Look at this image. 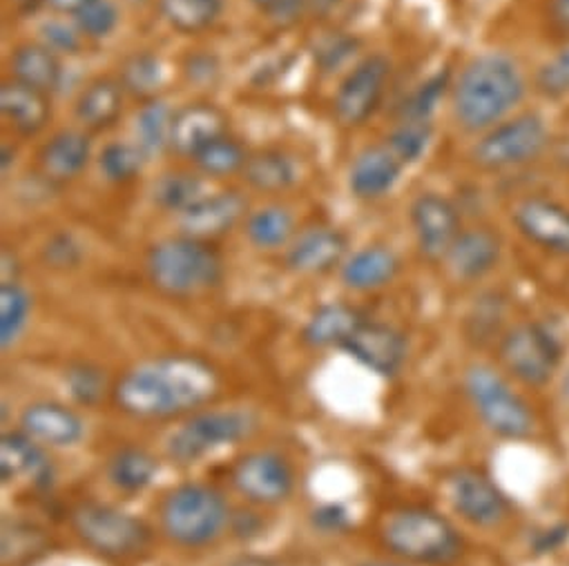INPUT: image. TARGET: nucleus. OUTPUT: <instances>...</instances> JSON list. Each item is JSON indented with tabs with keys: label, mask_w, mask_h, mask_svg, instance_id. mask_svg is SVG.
<instances>
[{
	"label": "nucleus",
	"mask_w": 569,
	"mask_h": 566,
	"mask_svg": "<svg viewBox=\"0 0 569 566\" xmlns=\"http://www.w3.org/2000/svg\"><path fill=\"white\" fill-rule=\"evenodd\" d=\"M219 386V373L208 362L170 355L126 373L114 388V404L139 420H166L203 406Z\"/></svg>",
	"instance_id": "obj_1"
},
{
	"label": "nucleus",
	"mask_w": 569,
	"mask_h": 566,
	"mask_svg": "<svg viewBox=\"0 0 569 566\" xmlns=\"http://www.w3.org/2000/svg\"><path fill=\"white\" fill-rule=\"evenodd\" d=\"M525 97L518 65L502 54L473 59L453 88V114L467 132L489 130L500 123Z\"/></svg>",
	"instance_id": "obj_2"
},
{
	"label": "nucleus",
	"mask_w": 569,
	"mask_h": 566,
	"mask_svg": "<svg viewBox=\"0 0 569 566\" xmlns=\"http://www.w3.org/2000/svg\"><path fill=\"white\" fill-rule=\"evenodd\" d=\"M148 276L163 295L194 297L217 286L223 263L208 241L183 234L166 239L148 252Z\"/></svg>",
	"instance_id": "obj_3"
},
{
	"label": "nucleus",
	"mask_w": 569,
	"mask_h": 566,
	"mask_svg": "<svg viewBox=\"0 0 569 566\" xmlns=\"http://www.w3.org/2000/svg\"><path fill=\"white\" fill-rule=\"evenodd\" d=\"M385 544L391 553L429 566H449L462 553L456 526L440 513L422 506L393 513L385 526Z\"/></svg>",
	"instance_id": "obj_4"
},
{
	"label": "nucleus",
	"mask_w": 569,
	"mask_h": 566,
	"mask_svg": "<svg viewBox=\"0 0 569 566\" xmlns=\"http://www.w3.org/2000/svg\"><path fill=\"white\" fill-rule=\"evenodd\" d=\"M228 517L223 495L206 484H183L161 506L163 530L181 546L210 544L219 537Z\"/></svg>",
	"instance_id": "obj_5"
},
{
	"label": "nucleus",
	"mask_w": 569,
	"mask_h": 566,
	"mask_svg": "<svg viewBox=\"0 0 569 566\" xmlns=\"http://www.w3.org/2000/svg\"><path fill=\"white\" fill-rule=\"evenodd\" d=\"M467 395L487 428L500 437L522 439L533 431L531 408L496 371L473 366L467 373Z\"/></svg>",
	"instance_id": "obj_6"
},
{
	"label": "nucleus",
	"mask_w": 569,
	"mask_h": 566,
	"mask_svg": "<svg viewBox=\"0 0 569 566\" xmlns=\"http://www.w3.org/2000/svg\"><path fill=\"white\" fill-rule=\"evenodd\" d=\"M72 526L90 548L108 557H130L150 544V528L141 519L101 502L79 504Z\"/></svg>",
	"instance_id": "obj_7"
},
{
	"label": "nucleus",
	"mask_w": 569,
	"mask_h": 566,
	"mask_svg": "<svg viewBox=\"0 0 569 566\" xmlns=\"http://www.w3.org/2000/svg\"><path fill=\"white\" fill-rule=\"evenodd\" d=\"M257 428L250 411H206L188 420L168 442V455L177 464H192L208 453L246 439Z\"/></svg>",
	"instance_id": "obj_8"
},
{
	"label": "nucleus",
	"mask_w": 569,
	"mask_h": 566,
	"mask_svg": "<svg viewBox=\"0 0 569 566\" xmlns=\"http://www.w3.org/2000/svg\"><path fill=\"white\" fill-rule=\"evenodd\" d=\"M549 141L545 121L538 114H520L493 125L473 148V159L485 170H507L536 161Z\"/></svg>",
	"instance_id": "obj_9"
},
{
	"label": "nucleus",
	"mask_w": 569,
	"mask_h": 566,
	"mask_svg": "<svg viewBox=\"0 0 569 566\" xmlns=\"http://www.w3.org/2000/svg\"><path fill=\"white\" fill-rule=\"evenodd\" d=\"M500 360L518 382L542 386L560 364V346L542 326L520 324L502 337Z\"/></svg>",
	"instance_id": "obj_10"
},
{
	"label": "nucleus",
	"mask_w": 569,
	"mask_h": 566,
	"mask_svg": "<svg viewBox=\"0 0 569 566\" xmlns=\"http://www.w3.org/2000/svg\"><path fill=\"white\" fill-rule=\"evenodd\" d=\"M391 63L382 54H371L360 61L342 81L336 94V117L342 125L356 128L376 114L382 103Z\"/></svg>",
	"instance_id": "obj_11"
},
{
	"label": "nucleus",
	"mask_w": 569,
	"mask_h": 566,
	"mask_svg": "<svg viewBox=\"0 0 569 566\" xmlns=\"http://www.w3.org/2000/svg\"><path fill=\"white\" fill-rule=\"evenodd\" d=\"M232 484L250 502L277 504L291 495L293 471L274 453H250L234 464Z\"/></svg>",
	"instance_id": "obj_12"
},
{
	"label": "nucleus",
	"mask_w": 569,
	"mask_h": 566,
	"mask_svg": "<svg viewBox=\"0 0 569 566\" xmlns=\"http://www.w3.org/2000/svg\"><path fill=\"white\" fill-rule=\"evenodd\" d=\"M449 497L460 517L473 526H496L509 511L498 486L476 468H460L451 475Z\"/></svg>",
	"instance_id": "obj_13"
},
{
	"label": "nucleus",
	"mask_w": 569,
	"mask_h": 566,
	"mask_svg": "<svg viewBox=\"0 0 569 566\" xmlns=\"http://www.w3.org/2000/svg\"><path fill=\"white\" fill-rule=\"evenodd\" d=\"M411 223L420 252L431 259H447L451 245L460 236V216L451 201L440 194H420L411 205Z\"/></svg>",
	"instance_id": "obj_14"
},
{
	"label": "nucleus",
	"mask_w": 569,
	"mask_h": 566,
	"mask_svg": "<svg viewBox=\"0 0 569 566\" xmlns=\"http://www.w3.org/2000/svg\"><path fill=\"white\" fill-rule=\"evenodd\" d=\"M513 223L533 245L569 256V210L545 196H529L513 210Z\"/></svg>",
	"instance_id": "obj_15"
},
{
	"label": "nucleus",
	"mask_w": 569,
	"mask_h": 566,
	"mask_svg": "<svg viewBox=\"0 0 569 566\" xmlns=\"http://www.w3.org/2000/svg\"><path fill=\"white\" fill-rule=\"evenodd\" d=\"M342 351L382 377H393L407 360V342L402 333L373 322H365L342 344Z\"/></svg>",
	"instance_id": "obj_16"
},
{
	"label": "nucleus",
	"mask_w": 569,
	"mask_h": 566,
	"mask_svg": "<svg viewBox=\"0 0 569 566\" xmlns=\"http://www.w3.org/2000/svg\"><path fill=\"white\" fill-rule=\"evenodd\" d=\"M246 212V201L237 192L206 194L199 203L181 212V228L192 239H214L230 232Z\"/></svg>",
	"instance_id": "obj_17"
},
{
	"label": "nucleus",
	"mask_w": 569,
	"mask_h": 566,
	"mask_svg": "<svg viewBox=\"0 0 569 566\" xmlns=\"http://www.w3.org/2000/svg\"><path fill=\"white\" fill-rule=\"evenodd\" d=\"M402 168L405 165L398 161L387 143L365 148L351 165L349 188L362 201L380 199L393 190L402 174Z\"/></svg>",
	"instance_id": "obj_18"
},
{
	"label": "nucleus",
	"mask_w": 569,
	"mask_h": 566,
	"mask_svg": "<svg viewBox=\"0 0 569 566\" xmlns=\"http://www.w3.org/2000/svg\"><path fill=\"white\" fill-rule=\"evenodd\" d=\"M23 433L50 446H74L81 442L86 426L81 417L54 402H39L26 408L21 417Z\"/></svg>",
	"instance_id": "obj_19"
},
{
	"label": "nucleus",
	"mask_w": 569,
	"mask_h": 566,
	"mask_svg": "<svg viewBox=\"0 0 569 566\" xmlns=\"http://www.w3.org/2000/svg\"><path fill=\"white\" fill-rule=\"evenodd\" d=\"M347 252V236L333 228L305 232L289 250V265L300 274H325L333 270Z\"/></svg>",
	"instance_id": "obj_20"
},
{
	"label": "nucleus",
	"mask_w": 569,
	"mask_h": 566,
	"mask_svg": "<svg viewBox=\"0 0 569 566\" xmlns=\"http://www.w3.org/2000/svg\"><path fill=\"white\" fill-rule=\"evenodd\" d=\"M226 134L223 114L208 103H194L174 114L172 128V150L181 156L192 159L210 141Z\"/></svg>",
	"instance_id": "obj_21"
},
{
	"label": "nucleus",
	"mask_w": 569,
	"mask_h": 566,
	"mask_svg": "<svg viewBox=\"0 0 569 566\" xmlns=\"http://www.w3.org/2000/svg\"><path fill=\"white\" fill-rule=\"evenodd\" d=\"M500 259V239L485 228L460 232L451 245L447 261L458 279L473 281L493 270Z\"/></svg>",
	"instance_id": "obj_22"
},
{
	"label": "nucleus",
	"mask_w": 569,
	"mask_h": 566,
	"mask_svg": "<svg viewBox=\"0 0 569 566\" xmlns=\"http://www.w3.org/2000/svg\"><path fill=\"white\" fill-rule=\"evenodd\" d=\"M0 112H3L17 132L32 137L48 125L52 105L46 92H39L14 79L0 88Z\"/></svg>",
	"instance_id": "obj_23"
},
{
	"label": "nucleus",
	"mask_w": 569,
	"mask_h": 566,
	"mask_svg": "<svg viewBox=\"0 0 569 566\" xmlns=\"http://www.w3.org/2000/svg\"><path fill=\"white\" fill-rule=\"evenodd\" d=\"M92 156L90 137L77 130H63L50 139L41 152V165L48 179L70 181L79 176Z\"/></svg>",
	"instance_id": "obj_24"
},
{
	"label": "nucleus",
	"mask_w": 569,
	"mask_h": 566,
	"mask_svg": "<svg viewBox=\"0 0 569 566\" xmlns=\"http://www.w3.org/2000/svg\"><path fill=\"white\" fill-rule=\"evenodd\" d=\"M400 270V261L393 250L385 245H371L356 252L342 267V279L353 291H373L389 283Z\"/></svg>",
	"instance_id": "obj_25"
},
{
	"label": "nucleus",
	"mask_w": 569,
	"mask_h": 566,
	"mask_svg": "<svg viewBox=\"0 0 569 566\" xmlns=\"http://www.w3.org/2000/svg\"><path fill=\"white\" fill-rule=\"evenodd\" d=\"M0 471L6 482L26 475L43 484L52 475L50 462L28 433H8L0 439Z\"/></svg>",
	"instance_id": "obj_26"
},
{
	"label": "nucleus",
	"mask_w": 569,
	"mask_h": 566,
	"mask_svg": "<svg viewBox=\"0 0 569 566\" xmlns=\"http://www.w3.org/2000/svg\"><path fill=\"white\" fill-rule=\"evenodd\" d=\"M360 311L347 304H327L313 313L305 329V342L311 346H340L365 324Z\"/></svg>",
	"instance_id": "obj_27"
},
{
	"label": "nucleus",
	"mask_w": 569,
	"mask_h": 566,
	"mask_svg": "<svg viewBox=\"0 0 569 566\" xmlns=\"http://www.w3.org/2000/svg\"><path fill=\"white\" fill-rule=\"evenodd\" d=\"M12 72L17 81L46 94L59 90L63 79V70L57 52H52L48 46H37V43L21 46L14 52Z\"/></svg>",
	"instance_id": "obj_28"
},
{
	"label": "nucleus",
	"mask_w": 569,
	"mask_h": 566,
	"mask_svg": "<svg viewBox=\"0 0 569 566\" xmlns=\"http://www.w3.org/2000/svg\"><path fill=\"white\" fill-rule=\"evenodd\" d=\"M123 85L112 79L90 83L77 101V119L90 130H106L121 117Z\"/></svg>",
	"instance_id": "obj_29"
},
{
	"label": "nucleus",
	"mask_w": 569,
	"mask_h": 566,
	"mask_svg": "<svg viewBox=\"0 0 569 566\" xmlns=\"http://www.w3.org/2000/svg\"><path fill=\"white\" fill-rule=\"evenodd\" d=\"M241 174L259 192H281L298 181L296 161L279 150H263L248 156Z\"/></svg>",
	"instance_id": "obj_30"
},
{
	"label": "nucleus",
	"mask_w": 569,
	"mask_h": 566,
	"mask_svg": "<svg viewBox=\"0 0 569 566\" xmlns=\"http://www.w3.org/2000/svg\"><path fill=\"white\" fill-rule=\"evenodd\" d=\"M159 10L177 32L197 34L219 19L223 0H159Z\"/></svg>",
	"instance_id": "obj_31"
},
{
	"label": "nucleus",
	"mask_w": 569,
	"mask_h": 566,
	"mask_svg": "<svg viewBox=\"0 0 569 566\" xmlns=\"http://www.w3.org/2000/svg\"><path fill=\"white\" fill-rule=\"evenodd\" d=\"M172 128H174V112L163 101H150L137 117L134 134L137 145L150 156L159 154L172 145Z\"/></svg>",
	"instance_id": "obj_32"
},
{
	"label": "nucleus",
	"mask_w": 569,
	"mask_h": 566,
	"mask_svg": "<svg viewBox=\"0 0 569 566\" xmlns=\"http://www.w3.org/2000/svg\"><path fill=\"white\" fill-rule=\"evenodd\" d=\"M32 297L19 281H6L0 286V344L10 348L28 326Z\"/></svg>",
	"instance_id": "obj_33"
},
{
	"label": "nucleus",
	"mask_w": 569,
	"mask_h": 566,
	"mask_svg": "<svg viewBox=\"0 0 569 566\" xmlns=\"http://www.w3.org/2000/svg\"><path fill=\"white\" fill-rule=\"evenodd\" d=\"M157 459L141 448H123L110 462V479L126 493L143 491L157 475Z\"/></svg>",
	"instance_id": "obj_34"
},
{
	"label": "nucleus",
	"mask_w": 569,
	"mask_h": 566,
	"mask_svg": "<svg viewBox=\"0 0 569 566\" xmlns=\"http://www.w3.org/2000/svg\"><path fill=\"white\" fill-rule=\"evenodd\" d=\"M246 234L252 245L272 250L287 243L293 234V214L287 208L268 205L250 214L246 223Z\"/></svg>",
	"instance_id": "obj_35"
},
{
	"label": "nucleus",
	"mask_w": 569,
	"mask_h": 566,
	"mask_svg": "<svg viewBox=\"0 0 569 566\" xmlns=\"http://www.w3.org/2000/svg\"><path fill=\"white\" fill-rule=\"evenodd\" d=\"M192 161L199 168V172H203L206 176L223 179V176L243 172L248 156H246L243 148L234 139L223 134V137L210 141L203 150H199L192 156Z\"/></svg>",
	"instance_id": "obj_36"
},
{
	"label": "nucleus",
	"mask_w": 569,
	"mask_h": 566,
	"mask_svg": "<svg viewBox=\"0 0 569 566\" xmlns=\"http://www.w3.org/2000/svg\"><path fill=\"white\" fill-rule=\"evenodd\" d=\"M203 183L197 174L188 172H174L166 174L157 188H154V199L161 208L174 210V212H186L194 203L203 199Z\"/></svg>",
	"instance_id": "obj_37"
},
{
	"label": "nucleus",
	"mask_w": 569,
	"mask_h": 566,
	"mask_svg": "<svg viewBox=\"0 0 569 566\" xmlns=\"http://www.w3.org/2000/svg\"><path fill=\"white\" fill-rule=\"evenodd\" d=\"M148 154L132 143H110L99 159L101 172L112 183H128L143 170Z\"/></svg>",
	"instance_id": "obj_38"
},
{
	"label": "nucleus",
	"mask_w": 569,
	"mask_h": 566,
	"mask_svg": "<svg viewBox=\"0 0 569 566\" xmlns=\"http://www.w3.org/2000/svg\"><path fill=\"white\" fill-rule=\"evenodd\" d=\"M163 83V68L161 61L148 52L134 54L132 59L126 61L123 74H121V85L132 92L134 97L150 99L157 94V90Z\"/></svg>",
	"instance_id": "obj_39"
},
{
	"label": "nucleus",
	"mask_w": 569,
	"mask_h": 566,
	"mask_svg": "<svg viewBox=\"0 0 569 566\" xmlns=\"http://www.w3.org/2000/svg\"><path fill=\"white\" fill-rule=\"evenodd\" d=\"M431 139V123L425 119H402V123L389 134L387 145L402 165L418 161Z\"/></svg>",
	"instance_id": "obj_40"
},
{
	"label": "nucleus",
	"mask_w": 569,
	"mask_h": 566,
	"mask_svg": "<svg viewBox=\"0 0 569 566\" xmlns=\"http://www.w3.org/2000/svg\"><path fill=\"white\" fill-rule=\"evenodd\" d=\"M119 21L121 14L112 0H97V3H90L74 14V26L86 39L92 41L108 39L119 28Z\"/></svg>",
	"instance_id": "obj_41"
},
{
	"label": "nucleus",
	"mask_w": 569,
	"mask_h": 566,
	"mask_svg": "<svg viewBox=\"0 0 569 566\" xmlns=\"http://www.w3.org/2000/svg\"><path fill=\"white\" fill-rule=\"evenodd\" d=\"M445 88H447V74H438L433 79H429L422 88H418L413 92V97L405 103L402 108V114L405 119H425L429 121L431 112L436 110L440 97L445 94Z\"/></svg>",
	"instance_id": "obj_42"
},
{
	"label": "nucleus",
	"mask_w": 569,
	"mask_h": 566,
	"mask_svg": "<svg viewBox=\"0 0 569 566\" xmlns=\"http://www.w3.org/2000/svg\"><path fill=\"white\" fill-rule=\"evenodd\" d=\"M358 48V41L345 34H331L322 39L316 48V61L325 72L340 68Z\"/></svg>",
	"instance_id": "obj_43"
},
{
	"label": "nucleus",
	"mask_w": 569,
	"mask_h": 566,
	"mask_svg": "<svg viewBox=\"0 0 569 566\" xmlns=\"http://www.w3.org/2000/svg\"><path fill=\"white\" fill-rule=\"evenodd\" d=\"M538 88L547 97H562L569 92V52L556 54L538 72Z\"/></svg>",
	"instance_id": "obj_44"
},
{
	"label": "nucleus",
	"mask_w": 569,
	"mask_h": 566,
	"mask_svg": "<svg viewBox=\"0 0 569 566\" xmlns=\"http://www.w3.org/2000/svg\"><path fill=\"white\" fill-rule=\"evenodd\" d=\"M68 386L81 404H94L103 393L106 380L101 371L92 366H77L68 373Z\"/></svg>",
	"instance_id": "obj_45"
},
{
	"label": "nucleus",
	"mask_w": 569,
	"mask_h": 566,
	"mask_svg": "<svg viewBox=\"0 0 569 566\" xmlns=\"http://www.w3.org/2000/svg\"><path fill=\"white\" fill-rule=\"evenodd\" d=\"M43 46H48L52 52H63V54H77L81 50V32L79 28H70L63 21H48L41 28Z\"/></svg>",
	"instance_id": "obj_46"
},
{
	"label": "nucleus",
	"mask_w": 569,
	"mask_h": 566,
	"mask_svg": "<svg viewBox=\"0 0 569 566\" xmlns=\"http://www.w3.org/2000/svg\"><path fill=\"white\" fill-rule=\"evenodd\" d=\"M43 254L52 267H74L81 261V245L72 234L61 232L48 241Z\"/></svg>",
	"instance_id": "obj_47"
},
{
	"label": "nucleus",
	"mask_w": 569,
	"mask_h": 566,
	"mask_svg": "<svg viewBox=\"0 0 569 566\" xmlns=\"http://www.w3.org/2000/svg\"><path fill=\"white\" fill-rule=\"evenodd\" d=\"M250 3L266 19L287 26V23H293L302 14L307 0H250Z\"/></svg>",
	"instance_id": "obj_48"
},
{
	"label": "nucleus",
	"mask_w": 569,
	"mask_h": 566,
	"mask_svg": "<svg viewBox=\"0 0 569 566\" xmlns=\"http://www.w3.org/2000/svg\"><path fill=\"white\" fill-rule=\"evenodd\" d=\"M186 74L194 83H208V81H214V77L219 74V63L210 54H197L188 59Z\"/></svg>",
	"instance_id": "obj_49"
},
{
	"label": "nucleus",
	"mask_w": 569,
	"mask_h": 566,
	"mask_svg": "<svg viewBox=\"0 0 569 566\" xmlns=\"http://www.w3.org/2000/svg\"><path fill=\"white\" fill-rule=\"evenodd\" d=\"M316 524L325 530H340L347 526V511L342 506L329 504V506L316 511Z\"/></svg>",
	"instance_id": "obj_50"
},
{
	"label": "nucleus",
	"mask_w": 569,
	"mask_h": 566,
	"mask_svg": "<svg viewBox=\"0 0 569 566\" xmlns=\"http://www.w3.org/2000/svg\"><path fill=\"white\" fill-rule=\"evenodd\" d=\"M90 3H97V0H48V6L61 14H77Z\"/></svg>",
	"instance_id": "obj_51"
},
{
	"label": "nucleus",
	"mask_w": 569,
	"mask_h": 566,
	"mask_svg": "<svg viewBox=\"0 0 569 566\" xmlns=\"http://www.w3.org/2000/svg\"><path fill=\"white\" fill-rule=\"evenodd\" d=\"M551 17H553L556 26L569 37V0H553Z\"/></svg>",
	"instance_id": "obj_52"
},
{
	"label": "nucleus",
	"mask_w": 569,
	"mask_h": 566,
	"mask_svg": "<svg viewBox=\"0 0 569 566\" xmlns=\"http://www.w3.org/2000/svg\"><path fill=\"white\" fill-rule=\"evenodd\" d=\"M230 566H279L274 559L270 557H259V555H246V557H239L237 562H232Z\"/></svg>",
	"instance_id": "obj_53"
},
{
	"label": "nucleus",
	"mask_w": 569,
	"mask_h": 566,
	"mask_svg": "<svg viewBox=\"0 0 569 566\" xmlns=\"http://www.w3.org/2000/svg\"><path fill=\"white\" fill-rule=\"evenodd\" d=\"M338 3H340V0H311L313 10L320 12V14H329Z\"/></svg>",
	"instance_id": "obj_54"
},
{
	"label": "nucleus",
	"mask_w": 569,
	"mask_h": 566,
	"mask_svg": "<svg viewBox=\"0 0 569 566\" xmlns=\"http://www.w3.org/2000/svg\"><path fill=\"white\" fill-rule=\"evenodd\" d=\"M562 391H565V397L569 400V373H567V377H565V384H562Z\"/></svg>",
	"instance_id": "obj_55"
},
{
	"label": "nucleus",
	"mask_w": 569,
	"mask_h": 566,
	"mask_svg": "<svg viewBox=\"0 0 569 566\" xmlns=\"http://www.w3.org/2000/svg\"><path fill=\"white\" fill-rule=\"evenodd\" d=\"M362 566H400V564H362Z\"/></svg>",
	"instance_id": "obj_56"
}]
</instances>
